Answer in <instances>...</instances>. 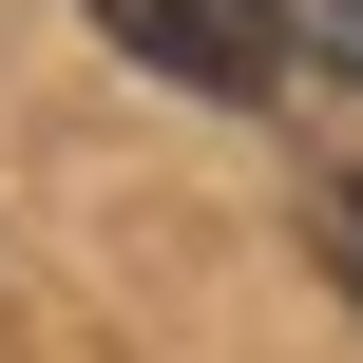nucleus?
<instances>
[{"label":"nucleus","instance_id":"f257e3e1","mask_svg":"<svg viewBox=\"0 0 363 363\" xmlns=\"http://www.w3.org/2000/svg\"><path fill=\"white\" fill-rule=\"evenodd\" d=\"M134 77H172V96H230V115H268L287 96V0H77Z\"/></svg>","mask_w":363,"mask_h":363},{"label":"nucleus","instance_id":"7ed1b4c3","mask_svg":"<svg viewBox=\"0 0 363 363\" xmlns=\"http://www.w3.org/2000/svg\"><path fill=\"white\" fill-rule=\"evenodd\" d=\"M287 57H345L363 77V0H287Z\"/></svg>","mask_w":363,"mask_h":363},{"label":"nucleus","instance_id":"f03ea898","mask_svg":"<svg viewBox=\"0 0 363 363\" xmlns=\"http://www.w3.org/2000/svg\"><path fill=\"white\" fill-rule=\"evenodd\" d=\"M306 249H325V287H345V325H363V172L306 191Z\"/></svg>","mask_w":363,"mask_h":363}]
</instances>
